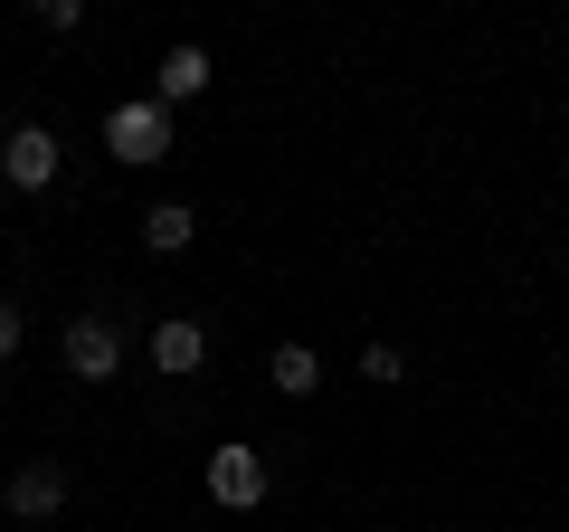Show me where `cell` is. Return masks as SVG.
Wrapping results in <instances>:
<instances>
[{"mask_svg": "<svg viewBox=\"0 0 569 532\" xmlns=\"http://www.w3.org/2000/svg\"><path fill=\"white\" fill-rule=\"evenodd\" d=\"M58 362H67V381H114L123 371V333L104 324V314H77V324L58 333Z\"/></svg>", "mask_w": 569, "mask_h": 532, "instance_id": "2", "label": "cell"}, {"mask_svg": "<svg viewBox=\"0 0 569 532\" xmlns=\"http://www.w3.org/2000/svg\"><path fill=\"white\" fill-rule=\"evenodd\" d=\"M0 181L48 190V181H58V134H48V124H20V134L0 144Z\"/></svg>", "mask_w": 569, "mask_h": 532, "instance_id": "4", "label": "cell"}, {"mask_svg": "<svg viewBox=\"0 0 569 532\" xmlns=\"http://www.w3.org/2000/svg\"><path fill=\"white\" fill-rule=\"evenodd\" d=\"M20 333H29V324H20V305H0V362L20 352Z\"/></svg>", "mask_w": 569, "mask_h": 532, "instance_id": "11", "label": "cell"}, {"mask_svg": "<svg viewBox=\"0 0 569 532\" xmlns=\"http://www.w3.org/2000/svg\"><path fill=\"white\" fill-rule=\"evenodd\" d=\"M209 494H219L228 513L266 504V456L257 447H209Z\"/></svg>", "mask_w": 569, "mask_h": 532, "instance_id": "3", "label": "cell"}, {"mask_svg": "<svg viewBox=\"0 0 569 532\" xmlns=\"http://www.w3.org/2000/svg\"><path fill=\"white\" fill-rule=\"evenodd\" d=\"M190 96H209V48H171L162 58V105H190Z\"/></svg>", "mask_w": 569, "mask_h": 532, "instance_id": "7", "label": "cell"}, {"mask_svg": "<svg viewBox=\"0 0 569 532\" xmlns=\"http://www.w3.org/2000/svg\"><path fill=\"white\" fill-rule=\"evenodd\" d=\"M361 381H370V390H399V381H408V362H399L389 343H370V352H361Z\"/></svg>", "mask_w": 569, "mask_h": 532, "instance_id": "10", "label": "cell"}, {"mask_svg": "<svg viewBox=\"0 0 569 532\" xmlns=\"http://www.w3.org/2000/svg\"><path fill=\"white\" fill-rule=\"evenodd\" d=\"M190 228H200V219H190L181 200H152V209H142V247H152V257H181Z\"/></svg>", "mask_w": 569, "mask_h": 532, "instance_id": "8", "label": "cell"}, {"mask_svg": "<svg viewBox=\"0 0 569 532\" xmlns=\"http://www.w3.org/2000/svg\"><path fill=\"white\" fill-rule=\"evenodd\" d=\"M276 390H284V400H313V390H323V362H313V343H284V352H276Z\"/></svg>", "mask_w": 569, "mask_h": 532, "instance_id": "9", "label": "cell"}, {"mask_svg": "<svg viewBox=\"0 0 569 532\" xmlns=\"http://www.w3.org/2000/svg\"><path fill=\"white\" fill-rule=\"evenodd\" d=\"M209 362V333L190 324V314H171L162 333H152V371H171V381H181V371H200Z\"/></svg>", "mask_w": 569, "mask_h": 532, "instance_id": "6", "label": "cell"}, {"mask_svg": "<svg viewBox=\"0 0 569 532\" xmlns=\"http://www.w3.org/2000/svg\"><path fill=\"white\" fill-rule=\"evenodd\" d=\"M104 152H114V162H133V171H152V162L171 152V105H162V96L114 105V115H104Z\"/></svg>", "mask_w": 569, "mask_h": 532, "instance_id": "1", "label": "cell"}, {"mask_svg": "<svg viewBox=\"0 0 569 532\" xmlns=\"http://www.w3.org/2000/svg\"><path fill=\"white\" fill-rule=\"evenodd\" d=\"M58 504H67V466H20L10 475V513H20V523H48Z\"/></svg>", "mask_w": 569, "mask_h": 532, "instance_id": "5", "label": "cell"}]
</instances>
